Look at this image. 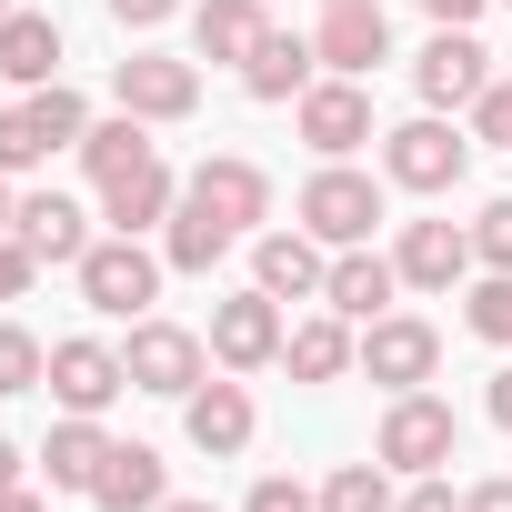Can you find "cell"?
<instances>
[{"instance_id": "6da1fadb", "label": "cell", "mask_w": 512, "mask_h": 512, "mask_svg": "<svg viewBox=\"0 0 512 512\" xmlns=\"http://www.w3.org/2000/svg\"><path fill=\"white\" fill-rule=\"evenodd\" d=\"M161 272H171V262H161L141 231H101L81 262H71V282H81V302H91L101 322H141V312L161 302Z\"/></svg>"}, {"instance_id": "7a4b0ae2", "label": "cell", "mask_w": 512, "mask_h": 512, "mask_svg": "<svg viewBox=\"0 0 512 512\" xmlns=\"http://www.w3.org/2000/svg\"><path fill=\"white\" fill-rule=\"evenodd\" d=\"M462 452V412L422 382V392H392V412H382V432H372V462H392L402 482H422V472H442Z\"/></svg>"}, {"instance_id": "3957f363", "label": "cell", "mask_w": 512, "mask_h": 512, "mask_svg": "<svg viewBox=\"0 0 512 512\" xmlns=\"http://www.w3.org/2000/svg\"><path fill=\"white\" fill-rule=\"evenodd\" d=\"M462 171H472V131H452L442 111H422V121L382 131V181H392V191L442 201V191H462Z\"/></svg>"}, {"instance_id": "277c9868", "label": "cell", "mask_w": 512, "mask_h": 512, "mask_svg": "<svg viewBox=\"0 0 512 512\" xmlns=\"http://www.w3.org/2000/svg\"><path fill=\"white\" fill-rule=\"evenodd\" d=\"M382 191H392V181H372V171H352V161H322V171L302 181L292 221H302L322 251H352V241H372V221H382Z\"/></svg>"}, {"instance_id": "5b68a950", "label": "cell", "mask_w": 512, "mask_h": 512, "mask_svg": "<svg viewBox=\"0 0 512 512\" xmlns=\"http://www.w3.org/2000/svg\"><path fill=\"white\" fill-rule=\"evenodd\" d=\"M181 201H201L231 241H251V231L272 221V171H262V161H241V151H211V161H191Z\"/></svg>"}, {"instance_id": "8992f818", "label": "cell", "mask_w": 512, "mask_h": 512, "mask_svg": "<svg viewBox=\"0 0 512 512\" xmlns=\"http://www.w3.org/2000/svg\"><path fill=\"white\" fill-rule=\"evenodd\" d=\"M111 101H121L131 121H191V111H201V61H181V51H131V61H111Z\"/></svg>"}, {"instance_id": "52a82bcc", "label": "cell", "mask_w": 512, "mask_h": 512, "mask_svg": "<svg viewBox=\"0 0 512 512\" xmlns=\"http://www.w3.org/2000/svg\"><path fill=\"white\" fill-rule=\"evenodd\" d=\"M121 362H131V392L181 402V392L211 372V342H201V332H181V322H161V312H141V322H131V342H121Z\"/></svg>"}, {"instance_id": "ba28073f", "label": "cell", "mask_w": 512, "mask_h": 512, "mask_svg": "<svg viewBox=\"0 0 512 512\" xmlns=\"http://www.w3.org/2000/svg\"><path fill=\"white\" fill-rule=\"evenodd\" d=\"M292 121H302V141H312L322 161H352L362 141H382V131H372V81H342V71H322V81L292 101Z\"/></svg>"}, {"instance_id": "9c48e42d", "label": "cell", "mask_w": 512, "mask_h": 512, "mask_svg": "<svg viewBox=\"0 0 512 512\" xmlns=\"http://www.w3.org/2000/svg\"><path fill=\"white\" fill-rule=\"evenodd\" d=\"M352 372H372L382 392H422L442 372V332L422 312H382V322H362V362Z\"/></svg>"}, {"instance_id": "30bf717a", "label": "cell", "mask_w": 512, "mask_h": 512, "mask_svg": "<svg viewBox=\"0 0 512 512\" xmlns=\"http://www.w3.org/2000/svg\"><path fill=\"white\" fill-rule=\"evenodd\" d=\"M282 302L262 292V282H251V292H231V302H211V362L221 372H272L282 362Z\"/></svg>"}, {"instance_id": "8fae6325", "label": "cell", "mask_w": 512, "mask_h": 512, "mask_svg": "<svg viewBox=\"0 0 512 512\" xmlns=\"http://www.w3.org/2000/svg\"><path fill=\"white\" fill-rule=\"evenodd\" d=\"M61 412H111L121 392H131V362H121V342H91V332H71V342H51V382H41Z\"/></svg>"}, {"instance_id": "7c38bea8", "label": "cell", "mask_w": 512, "mask_h": 512, "mask_svg": "<svg viewBox=\"0 0 512 512\" xmlns=\"http://www.w3.org/2000/svg\"><path fill=\"white\" fill-rule=\"evenodd\" d=\"M412 91H422V111H472L492 91V51L472 31H432L422 61H412Z\"/></svg>"}, {"instance_id": "4fadbf2b", "label": "cell", "mask_w": 512, "mask_h": 512, "mask_svg": "<svg viewBox=\"0 0 512 512\" xmlns=\"http://www.w3.org/2000/svg\"><path fill=\"white\" fill-rule=\"evenodd\" d=\"M392 262H402V292H462L482 272L472 262V221H402Z\"/></svg>"}, {"instance_id": "5bb4252c", "label": "cell", "mask_w": 512, "mask_h": 512, "mask_svg": "<svg viewBox=\"0 0 512 512\" xmlns=\"http://www.w3.org/2000/svg\"><path fill=\"white\" fill-rule=\"evenodd\" d=\"M392 302H402V262H392V251H372V241L332 251V272H322V312H342V322H382Z\"/></svg>"}, {"instance_id": "9a60e30c", "label": "cell", "mask_w": 512, "mask_h": 512, "mask_svg": "<svg viewBox=\"0 0 512 512\" xmlns=\"http://www.w3.org/2000/svg\"><path fill=\"white\" fill-rule=\"evenodd\" d=\"M312 51H322V71H342V81H372V71L392 61V11H382V0H342V11H322Z\"/></svg>"}, {"instance_id": "2e32d148", "label": "cell", "mask_w": 512, "mask_h": 512, "mask_svg": "<svg viewBox=\"0 0 512 512\" xmlns=\"http://www.w3.org/2000/svg\"><path fill=\"white\" fill-rule=\"evenodd\" d=\"M181 432H191V452H211V462H231V452H251V392H241V372H201L191 392H181Z\"/></svg>"}, {"instance_id": "e0dca14e", "label": "cell", "mask_w": 512, "mask_h": 512, "mask_svg": "<svg viewBox=\"0 0 512 512\" xmlns=\"http://www.w3.org/2000/svg\"><path fill=\"white\" fill-rule=\"evenodd\" d=\"M322 272H332V251L292 221V231H251V282H262L272 302H322Z\"/></svg>"}, {"instance_id": "ac0fdd59", "label": "cell", "mask_w": 512, "mask_h": 512, "mask_svg": "<svg viewBox=\"0 0 512 512\" xmlns=\"http://www.w3.org/2000/svg\"><path fill=\"white\" fill-rule=\"evenodd\" d=\"M11 231H21L31 251H41V272H71L81 251L101 241V231H91V211H81L71 191H21V211H11Z\"/></svg>"}, {"instance_id": "d6986e66", "label": "cell", "mask_w": 512, "mask_h": 512, "mask_svg": "<svg viewBox=\"0 0 512 512\" xmlns=\"http://www.w3.org/2000/svg\"><path fill=\"white\" fill-rule=\"evenodd\" d=\"M322 81V51H312V31H262V51L241 61V91L251 101H302Z\"/></svg>"}, {"instance_id": "ffe728a7", "label": "cell", "mask_w": 512, "mask_h": 512, "mask_svg": "<svg viewBox=\"0 0 512 512\" xmlns=\"http://www.w3.org/2000/svg\"><path fill=\"white\" fill-rule=\"evenodd\" d=\"M282 362H292V382H342V372L362 362V322L312 312V322H292V332H282Z\"/></svg>"}, {"instance_id": "44dd1931", "label": "cell", "mask_w": 512, "mask_h": 512, "mask_svg": "<svg viewBox=\"0 0 512 512\" xmlns=\"http://www.w3.org/2000/svg\"><path fill=\"white\" fill-rule=\"evenodd\" d=\"M101 462H111V432H101V412H61V422H51V442H41V472H51V492H81V502H91Z\"/></svg>"}, {"instance_id": "7402d4cb", "label": "cell", "mask_w": 512, "mask_h": 512, "mask_svg": "<svg viewBox=\"0 0 512 512\" xmlns=\"http://www.w3.org/2000/svg\"><path fill=\"white\" fill-rule=\"evenodd\" d=\"M91 502H101V512H161V502H171V462H161L151 442H111Z\"/></svg>"}, {"instance_id": "603a6c76", "label": "cell", "mask_w": 512, "mask_h": 512, "mask_svg": "<svg viewBox=\"0 0 512 512\" xmlns=\"http://www.w3.org/2000/svg\"><path fill=\"white\" fill-rule=\"evenodd\" d=\"M262 31H272V11H262V0H201V11H191V61H251V51H262Z\"/></svg>"}, {"instance_id": "cb8c5ba5", "label": "cell", "mask_w": 512, "mask_h": 512, "mask_svg": "<svg viewBox=\"0 0 512 512\" xmlns=\"http://www.w3.org/2000/svg\"><path fill=\"white\" fill-rule=\"evenodd\" d=\"M171 201H181V181H171V161H161V151H151L141 171L101 181V221H111V231H151V221H171Z\"/></svg>"}, {"instance_id": "d4e9b609", "label": "cell", "mask_w": 512, "mask_h": 512, "mask_svg": "<svg viewBox=\"0 0 512 512\" xmlns=\"http://www.w3.org/2000/svg\"><path fill=\"white\" fill-rule=\"evenodd\" d=\"M0 81H21V91L61 81V21L51 11H11L0 21Z\"/></svg>"}, {"instance_id": "484cf974", "label": "cell", "mask_w": 512, "mask_h": 512, "mask_svg": "<svg viewBox=\"0 0 512 512\" xmlns=\"http://www.w3.org/2000/svg\"><path fill=\"white\" fill-rule=\"evenodd\" d=\"M221 251H231V231H221L201 201H171V221H161V262H171V272H221Z\"/></svg>"}, {"instance_id": "4316f807", "label": "cell", "mask_w": 512, "mask_h": 512, "mask_svg": "<svg viewBox=\"0 0 512 512\" xmlns=\"http://www.w3.org/2000/svg\"><path fill=\"white\" fill-rule=\"evenodd\" d=\"M141 161H151V121L111 111V121L81 131V171H91V181H121V171H141Z\"/></svg>"}, {"instance_id": "83f0119b", "label": "cell", "mask_w": 512, "mask_h": 512, "mask_svg": "<svg viewBox=\"0 0 512 512\" xmlns=\"http://www.w3.org/2000/svg\"><path fill=\"white\" fill-rule=\"evenodd\" d=\"M21 111H31L41 151H81V131H91V101H81L71 81H41V91H21Z\"/></svg>"}, {"instance_id": "f1b7e54d", "label": "cell", "mask_w": 512, "mask_h": 512, "mask_svg": "<svg viewBox=\"0 0 512 512\" xmlns=\"http://www.w3.org/2000/svg\"><path fill=\"white\" fill-rule=\"evenodd\" d=\"M392 502H402L392 462H332V482H322V512H392Z\"/></svg>"}, {"instance_id": "f546056e", "label": "cell", "mask_w": 512, "mask_h": 512, "mask_svg": "<svg viewBox=\"0 0 512 512\" xmlns=\"http://www.w3.org/2000/svg\"><path fill=\"white\" fill-rule=\"evenodd\" d=\"M462 332L512 342V272H472V282H462Z\"/></svg>"}, {"instance_id": "4dcf8cb0", "label": "cell", "mask_w": 512, "mask_h": 512, "mask_svg": "<svg viewBox=\"0 0 512 512\" xmlns=\"http://www.w3.org/2000/svg\"><path fill=\"white\" fill-rule=\"evenodd\" d=\"M41 382H51L41 332H31V322H0V402H11V392H41Z\"/></svg>"}, {"instance_id": "1f68e13d", "label": "cell", "mask_w": 512, "mask_h": 512, "mask_svg": "<svg viewBox=\"0 0 512 512\" xmlns=\"http://www.w3.org/2000/svg\"><path fill=\"white\" fill-rule=\"evenodd\" d=\"M472 262L482 272H512V201H482L472 211Z\"/></svg>"}, {"instance_id": "d6a6232c", "label": "cell", "mask_w": 512, "mask_h": 512, "mask_svg": "<svg viewBox=\"0 0 512 512\" xmlns=\"http://www.w3.org/2000/svg\"><path fill=\"white\" fill-rule=\"evenodd\" d=\"M241 512H322V492H312V482H292V472H262V482L241 492Z\"/></svg>"}, {"instance_id": "836d02e7", "label": "cell", "mask_w": 512, "mask_h": 512, "mask_svg": "<svg viewBox=\"0 0 512 512\" xmlns=\"http://www.w3.org/2000/svg\"><path fill=\"white\" fill-rule=\"evenodd\" d=\"M31 161H51L41 131H31V111H21V101H0V171H31Z\"/></svg>"}, {"instance_id": "e575fe53", "label": "cell", "mask_w": 512, "mask_h": 512, "mask_svg": "<svg viewBox=\"0 0 512 512\" xmlns=\"http://www.w3.org/2000/svg\"><path fill=\"white\" fill-rule=\"evenodd\" d=\"M31 282H41V251H31L21 231H0V302H21Z\"/></svg>"}, {"instance_id": "d590c367", "label": "cell", "mask_w": 512, "mask_h": 512, "mask_svg": "<svg viewBox=\"0 0 512 512\" xmlns=\"http://www.w3.org/2000/svg\"><path fill=\"white\" fill-rule=\"evenodd\" d=\"M472 141H502V151H512V81H492V91L472 101Z\"/></svg>"}, {"instance_id": "8d00e7d4", "label": "cell", "mask_w": 512, "mask_h": 512, "mask_svg": "<svg viewBox=\"0 0 512 512\" xmlns=\"http://www.w3.org/2000/svg\"><path fill=\"white\" fill-rule=\"evenodd\" d=\"M392 512H462V492L442 482V472H422V482H402V502Z\"/></svg>"}, {"instance_id": "74e56055", "label": "cell", "mask_w": 512, "mask_h": 512, "mask_svg": "<svg viewBox=\"0 0 512 512\" xmlns=\"http://www.w3.org/2000/svg\"><path fill=\"white\" fill-rule=\"evenodd\" d=\"M171 11H181V0H111V21H121V31H161Z\"/></svg>"}, {"instance_id": "f35d334b", "label": "cell", "mask_w": 512, "mask_h": 512, "mask_svg": "<svg viewBox=\"0 0 512 512\" xmlns=\"http://www.w3.org/2000/svg\"><path fill=\"white\" fill-rule=\"evenodd\" d=\"M422 11H432V31H472V21L492 11V0H422Z\"/></svg>"}, {"instance_id": "ab89813d", "label": "cell", "mask_w": 512, "mask_h": 512, "mask_svg": "<svg viewBox=\"0 0 512 512\" xmlns=\"http://www.w3.org/2000/svg\"><path fill=\"white\" fill-rule=\"evenodd\" d=\"M462 512H512V472H492V482H472V492H462Z\"/></svg>"}, {"instance_id": "60d3db41", "label": "cell", "mask_w": 512, "mask_h": 512, "mask_svg": "<svg viewBox=\"0 0 512 512\" xmlns=\"http://www.w3.org/2000/svg\"><path fill=\"white\" fill-rule=\"evenodd\" d=\"M21 472H31V452H21V442H11V432H0V492H11V482H21Z\"/></svg>"}, {"instance_id": "b9f144b4", "label": "cell", "mask_w": 512, "mask_h": 512, "mask_svg": "<svg viewBox=\"0 0 512 512\" xmlns=\"http://www.w3.org/2000/svg\"><path fill=\"white\" fill-rule=\"evenodd\" d=\"M492 422H502V432H512V362H502V372H492Z\"/></svg>"}, {"instance_id": "7bdbcfd3", "label": "cell", "mask_w": 512, "mask_h": 512, "mask_svg": "<svg viewBox=\"0 0 512 512\" xmlns=\"http://www.w3.org/2000/svg\"><path fill=\"white\" fill-rule=\"evenodd\" d=\"M0 512H51V502H41L31 482H11V492H0Z\"/></svg>"}, {"instance_id": "ee69618b", "label": "cell", "mask_w": 512, "mask_h": 512, "mask_svg": "<svg viewBox=\"0 0 512 512\" xmlns=\"http://www.w3.org/2000/svg\"><path fill=\"white\" fill-rule=\"evenodd\" d=\"M11 211H21V201H11V171H0V231H11Z\"/></svg>"}, {"instance_id": "f6af8a7d", "label": "cell", "mask_w": 512, "mask_h": 512, "mask_svg": "<svg viewBox=\"0 0 512 512\" xmlns=\"http://www.w3.org/2000/svg\"><path fill=\"white\" fill-rule=\"evenodd\" d=\"M161 512H221V502H161Z\"/></svg>"}, {"instance_id": "bcb514c9", "label": "cell", "mask_w": 512, "mask_h": 512, "mask_svg": "<svg viewBox=\"0 0 512 512\" xmlns=\"http://www.w3.org/2000/svg\"><path fill=\"white\" fill-rule=\"evenodd\" d=\"M11 11H21V0H0V21H11Z\"/></svg>"}, {"instance_id": "7dc6e473", "label": "cell", "mask_w": 512, "mask_h": 512, "mask_svg": "<svg viewBox=\"0 0 512 512\" xmlns=\"http://www.w3.org/2000/svg\"><path fill=\"white\" fill-rule=\"evenodd\" d=\"M322 11H342V0H322Z\"/></svg>"}, {"instance_id": "c3c4849f", "label": "cell", "mask_w": 512, "mask_h": 512, "mask_svg": "<svg viewBox=\"0 0 512 512\" xmlns=\"http://www.w3.org/2000/svg\"><path fill=\"white\" fill-rule=\"evenodd\" d=\"M502 61H512V51H502Z\"/></svg>"}]
</instances>
